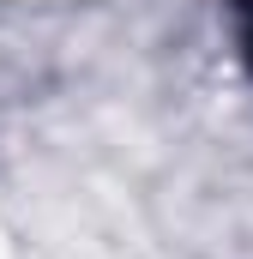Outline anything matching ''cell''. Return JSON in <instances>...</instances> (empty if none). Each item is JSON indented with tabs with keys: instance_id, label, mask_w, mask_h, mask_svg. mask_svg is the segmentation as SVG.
Listing matches in <instances>:
<instances>
[{
	"instance_id": "6da1fadb",
	"label": "cell",
	"mask_w": 253,
	"mask_h": 259,
	"mask_svg": "<svg viewBox=\"0 0 253 259\" xmlns=\"http://www.w3.org/2000/svg\"><path fill=\"white\" fill-rule=\"evenodd\" d=\"M241 55L253 66V0H241Z\"/></svg>"
}]
</instances>
